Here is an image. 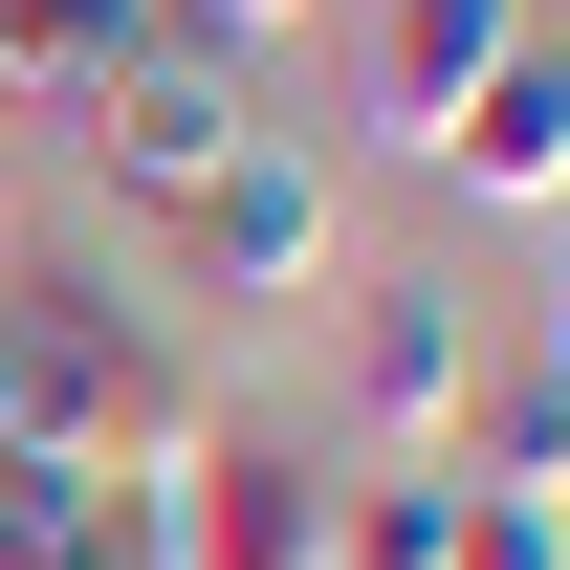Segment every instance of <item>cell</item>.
I'll use <instances>...</instances> for the list:
<instances>
[{
  "mask_svg": "<svg viewBox=\"0 0 570 570\" xmlns=\"http://www.w3.org/2000/svg\"><path fill=\"white\" fill-rule=\"evenodd\" d=\"M0 395H22V439H45V461H110V483H154V461L219 417L198 373H176V330H154V307H110L88 264H22V285H0Z\"/></svg>",
  "mask_w": 570,
  "mask_h": 570,
  "instance_id": "cell-1",
  "label": "cell"
},
{
  "mask_svg": "<svg viewBox=\"0 0 570 570\" xmlns=\"http://www.w3.org/2000/svg\"><path fill=\"white\" fill-rule=\"evenodd\" d=\"M154 570H330V439H285V417L219 395L154 461Z\"/></svg>",
  "mask_w": 570,
  "mask_h": 570,
  "instance_id": "cell-2",
  "label": "cell"
},
{
  "mask_svg": "<svg viewBox=\"0 0 570 570\" xmlns=\"http://www.w3.org/2000/svg\"><path fill=\"white\" fill-rule=\"evenodd\" d=\"M67 110H88V176L176 219V198L219 176V154L264 132V67H242V45H198V22H154L132 67H110V88H67Z\"/></svg>",
  "mask_w": 570,
  "mask_h": 570,
  "instance_id": "cell-3",
  "label": "cell"
},
{
  "mask_svg": "<svg viewBox=\"0 0 570 570\" xmlns=\"http://www.w3.org/2000/svg\"><path fill=\"white\" fill-rule=\"evenodd\" d=\"M176 264L219 285V307H285V285H330V154H285V132H242L176 198Z\"/></svg>",
  "mask_w": 570,
  "mask_h": 570,
  "instance_id": "cell-4",
  "label": "cell"
},
{
  "mask_svg": "<svg viewBox=\"0 0 570 570\" xmlns=\"http://www.w3.org/2000/svg\"><path fill=\"white\" fill-rule=\"evenodd\" d=\"M461 395H483V330H461V285H352V417L373 461H461Z\"/></svg>",
  "mask_w": 570,
  "mask_h": 570,
  "instance_id": "cell-5",
  "label": "cell"
},
{
  "mask_svg": "<svg viewBox=\"0 0 570 570\" xmlns=\"http://www.w3.org/2000/svg\"><path fill=\"white\" fill-rule=\"evenodd\" d=\"M417 176H461V198H504V219H570V22H527V45L461 88V132H439Z\"/></svg>",
  "mask_w": 570,
  "mask_h": 570,
  "instance_id": "cell-6",
  "label": "cell"
},
{
  "mask_svg": "<svg viewBox=\"0 0 570 570\" xmlns=\"http://www.w3.org/2000/svg\"><path fill=\"white\" fill-rule=\"evenodd\" d=\"M527 22H549V0H373V132L439 154V132H461V88H483Z\"/></svg>",
  "mask_w": 570,
  "mask_h": 570,
  "instance_id": "cell-7",
  "label": "cell"
},
{
  "mask_svg": "<svg viewBox=\"0 0 570 570\" xmlns=\"http://www.w3.org/2000/svg\"><path fill=\"white\" fill-rule=\"evenodd\" d=\"M0 570H154V483H110V461H45V439H0Z\"/></svg>",
  "mask_w": 570,
  "mask_h": 570,
  "instance_id": "cell-8",
  "label": "cell"
},
{
  "mask_svg": "<svg viewBox=\"0 0 570 570\" xmlns=\"http://www.w3.org/2000/svg\"><path fill=\"white\" fill-rule=\"evenodd\" d=\"M461 461H330V570H439Z\"/></svg>",
  "mask_w": 570,
  "mask_h": 570,
  "instance_id": "cell-9",
  "label": "cell"
},
{
  "mask_svg": "<svg viewBox=\"0 0 570 570\" xmlns=\"http://www.w3.org/2000/svg\"><path fill=\"white\" fill-rule=\"evenodd\" d=\"M461 483H527V504H570V373H549V352L461 395Z\"/></svg>",
  "mask_w": 570,
  "mask_h": 570,
  "instance_id": "cell-10",
  "label": "cell"
},
{
  "mask_svg": "<svg viewBox=\"0 0 570 570\" xmlns=\"http://www.w3.org/2000/svg\"><path fill=\"white\" fill-rule=\"evenodd\" d=\"M439 570H570V504H527V483H461Z\"/></svg>",
  "mask_w": 570,
  "mask_h": 570,
  "instance_id": "cell-11",
  "label": "cell"
},
{
  "mask_svg": "<svg viewBox=\"0 0 570 570\" xmlns=\"http://www.w3.org/2000/svg\"><path fill=\"white\" fill-rule=\"evenodd\" d=\"M176 22H198V45H242V67H264L285 22H307V0H176Z\"/></svg>",
  "mask_w": 570,
  "mask_h": 570,
  "instance_id": "cell-12",
  "label": "cell"
},
{
  "mask_svg": "<svg viewBox=\"0 0 570 570\" xmlns=\"http://www.w3.org/2000/svg\"><path fill=\"white\" fill-rule=\"evenodd\" d=\"M549 373H570V307H549Z\"/></svg>",
  "mask_w": 570,
  "mask_h": 570,
  "instance_id": "cell-13",
  "label": "cell"
},
{
  "mask_svg": "<svg viewBox=\"0 0 570 570\" xmlns=\"http://www.w3.org/2000/svg\"><path fill=\"white\" fill-rule=\"evenodd\" d=\"M0 132H22V88H0Z\"/></svg>",
  "mask_w": 570,
  "mask_h": 570,
  "instance_id": "cell-14",
  "label": "cell"
},
{
  "mask_svg": "<svg viewBox=\"0 0 570 570\" xmlns=\"http://www.w3.org/2000/svg\"><path fill=\"white\" fill-rule=\"evenodd\" d=\"M0 439H22V395H0Z\"/></svg>",
  "mask_w": 570,
  "mask_h": 570,
  "instance_id": "cell-15",
  "label": "cell"
}]
</instances>
